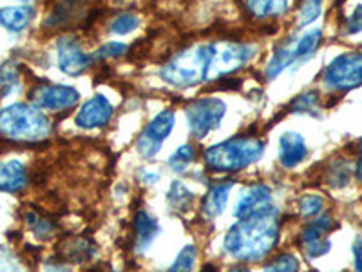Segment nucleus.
<instances>
[{
    "label": "nucleus",
    "instance_id": "1",
    "mask_svg": "<svg viewBox=\"0 0 362 272\" xmlns=\"http://www.w3.org/2000/svg\"><path fill=\"white\" fill-rule=\"evenodd\" d=\"M279 242L277 210L270 209L263 215L239 220L226 231L223 247L241 261H259Z\"/></svg>",
    "mask_w": 362,
    "mask_h": 272
},
{
    "label": "nucleus",
    "instance_id": "2",
    "mask_svg": "<svg viewBox=\"0 0 362 272\" xmlns=\"http://www.w3.org/2000/svg\"><path fill=\"white\" fill-rule=\"evenodd\" d=\"M212 53H214V44H199L180 51L161 67V80L177 89L198 86L209 79Z\"/></svg>",
    "mask_w": 362,
    "mask_h": 272
},
{
    "label": "nucleus",
    "instance_id": "3",
    "mask_svg": "<svg viewBox=\"0 0 362 272\" xmlns=\"http://www.w3.org/2000/svg\"><path fill=\"white\" fill-rule=\"evenodd\" d=\"M51 122L35 106L11 103L0 111V136L6 140L35 144L49 138Z\"/></svg>",
    "mask_w": 362,
    "mask_h": 272
},
{
    "label": "nucleus",
    "instance_id": "4",
    "mask_svg": "<svg viewBox=\"0 0 362 272\" xmlns=\"http://www.w3.org/2000/svg\"><path fill=\"white\" fill-rule=\"evenodd\" d=\"M264 153V142L257 136H235L230 140L209 147L203 160L209 169L218 173H235L261 160Z\"/></svg>",
    "mask_w": 362,
    "mask_h": 272
},
{
    "label": "nucleus",
    "instance_id": "5",
    "mask_svg": "<svg viewBox=\"0 0 362 272\" xmlns=\"http://www.w3.org/2000/svg\"><path fill=\"white\" fill-rule=\"evenodd\" d=\"M225 115L226 103L218 96H203V98L194 100L185 109L190 132L199 140L218 129Z\"/></svg>",
    "mask_w": 362,
    "mask_h": 272
},
{
    "label": "nucleus",
    "instance_id": "6",
    "mask_svg": "<svg viewBox=\"0 0 362 272\" xmlns=\"http://www.w3.org/2000/svg\"><path fill=\"white\" fill-rule=\"evenodd\" d=\"M257 55V47L241 42H223L214 44V53L210 60L209 79L219 80L225 74H232L243 66H247L252 58Z\"/></svg>",
    "mask_w": 362,
    "mask_h": 272
},
{
    "label": "nucleus",
    "instance_id": "7",
    "mask_svg": "<svg viewBox=\"0 0 362 272\" xmlns=\"http://www.w3.org/2000/svg\"><path fill=\"white\" fill-rule=\"evenodd\" d=\"M325 84L332 91H351L362 86V51L339 55L325 69Z\"/></svg>",
    "mask_w": 362,
    "mask_h": 272
},
{
    "label": "nucleus",
    "instance_id": "8",
    "mask_svg": "<svg viewBox=\"0 0 362 272\" xmlns=\"http://www.w3.org/2000/svg\"><path fill=\"white\" fill-rule=\"evenodd\" d=\"M174 124H176V115H174L173 109H165L160 115L154 116L136 142L138 154L144 158H153L154 154L160 153L163 142L173 132Z\"/></svg>",
    "mask_w": 362,
    "mask_h": 272
},
{
    "label": "nucleus",
    "instance_id": "9",
    "mask_svg": "<svg viewBox=\"0 0 362 272\" xmlns=\"http://www.w3.org/2000/svg\"><path fill=\"white\" fill-rule=\"evenodd\" d=\"M31 102L35 108L47 111H66L80 102L76 87L64 84H44L31 91Z\"/></svg>",
    "mask_w": 362,
    "mask_h": 272
},
{
    "label": "nucleus",
    "instance_id": "10",
    "mask_svg": "<svg viewBox=\"0 0 362 272\" xmlns=\"http://www.w3.org/2000/svg\"><path fill=\"white\" fill-rule=\"evenodd\" d=\"M58 67L67 76H80L90 66V57L73 37H62L57 44Z\"/></svg>",
    "mask_w": 362,
    "mask_h": 272
},
{
    "label": "nucleus",
    "instance_id": "11",
    "mask_svg": "<svg viewBox=\"0 0 362 272\" xmlns=\"http://www.w3.org/2000/svg\"><path fill=\"white\" fill-rule=\"evenodd\" d=\"M115 115V106L103 95L90 96L76 113V125L82 129H98L107 125Z\"/></svg>",
    "mask_w": 362,
    "mask_h": 272
},
{
    "label": "nucleus",
    "instance_id": "12",
    "mask_svg": "<svg viewBox=\"0 0 362 272\" xmlns=\"http://www.w3.org/2000/svg\"><path fill=\"white\" fill-rule=\"evenodd\" d=\"M272 207V191L268 186L263 183H257V186H252L250 189L245 191L243 196L239 198L238 205H235L234 215L235 218L243 220L250 218V216L263 215L268 212Z\"/></svg>",
    "mask_w": 362,
    "mask_h": 272
},
{
    "label": "nucleus",
    "instance_id": "13",
    "mask_svg": "<svg viewBox=\"0 0 362 272\" xmlns=\"http://www.w3.org/2000/svg\"><path fill=\"white\" fill-rule=\"evenodd\" d=\"M329 229H332V218L329 216H322V218L310 223L305 231H303V247H305L306 254L310 258H319V256L326 254L329 251L332 244L326 238Z\"/></svg>",
    "mask_w": 362,
    "mask_h": 272
},
{
    "label": "nucleus",
    "instance_id": "14",
    "mask_svg": "<svg viewBox=\"0 0 362 272\" xmlns=\"http://www.w3.org/2000/svg\"><path fill=\"white\" fill-rule=\"evenodd\" d=\"M306 154H308V149H306L303 135L296 131H286L281 135L279 162L283 167L292 169V167H296V165H299L300 162L305 160Z\"/></svg>",
    "mask_w": 362,
    "mask_h": 272
},
{
    "label": "nucleus",
    "instance_id": "15",
    "mask_svg": "<svg viewBox=\"0 0 362 272\" xmlns=\"http://www.w3.org/2000/svg\"><path fill=\"white\" fill-rule=\"evenodd\" d=\"M28 186V169L18 160H9L0 164V193H21Z\"/></svg>",
    "mask_w": 362,
    "mask_h": 272
},
{
    "label": "nucleus",
    "instance_id": "16",
    "mask_svg": "<svg viewBox=\"0 0 362 272\" xmlns=\"http://www.w3.org/2000/svg\"><path fill=\"white\" fill-rule=\"evenodd\" d=\"M160 232L158 220L148 215L147 210H140L134 216V247L138 252H144Z\"/></svg>",
    "mask_w": 362,
    "mask_h": 272
},
{
    "label": "nucleus",
    "instance_id": "17",
    "mask_svg": "<svg viewBox=\"0 0 362 272\" xmlns=\"http://www.w3.org/2000/svg\"><path fill=\"white\" fill-rule=\"evenodd\" d=\"M35 9L31 6H11L0 9V26L13 33L24 31L33 21Z\"/></svg>",
    "mask_w": 362,
    "mask_h": 272
},
{
    "label": "nucleus",
    "instance_id": "18",
    "mask_svg": "<svg viewBox=\"0 0 362 272\" xmlns=\"http://www.w3.org/2000/svg\"><path fill=\"white\" fill-rule=\"evenodd\" d=\"M96 249L86 238H71L64 239L60 245V260L71 261V264H83V261L90 260L95 256Z\"/></svg>",
    "mask_w": 362,
    "mask_h": 272
},
{
    "label": "nucleus",
    "instance_id": "19",
    "mask_svg": "<svg viewBox=\"0 0 362 272\" xmlns=\"http://www.w3.org/2000/svg\"><path fill=\"white\" fill-rule=\"evenodd\" d=\"M232 186H234L232 181H223V183H218V186H214L209 191V194L205 196L202 205L203 215H205L206 218H216V216H219L223 210H225L228 196H230Z\"/></svg>",
    "mask_w": 362,
    "mask_h": 272
},
{
    "label": "nucleus",
    "instance_id": "20",
    "mask_svg": "<svg viewBox=\"0 0 362 272\" xmlns=\"http://www.w3.org/2000/svg\"><path fill=\"white\" fill-rule=\"evenodd\" d=\"M292 64H296V55H293L292 42H288V44H284L283 47L274 51V55H272V58L267 64V69H264V76H267L268 80H274L276 76H279L286 67L292 66Z\"/></svg>",
    "mask_w": 362,
    "mask_h": 272
},
{
    "label": "nucleus",
    "instance_id": "21",
    "mask_svg": "<svg viewBox=\"0 0 362 272\" xmlns=\"http://www.w3.org/2000/svg\"><path fill=\"white\" fill-rule=\"evenodd\" d=\"M248 11L257 18L279 17L288 9V0H245Z\"/></svg>",
    "mask_w": 362,
    "mask_h": 272
},
{
    "label": "nucleus",
    "instance_id": "22",
    "mask_svg": "<svg viewBox=\"0 0 362 272\" xmlns=\"http://www.w3.org/2000/svg\"><path fill=\"white\" fill-rule=\"evenodd\" d=\"M321 38H322L321 29H310V31H306L300 38L292 40L293 55H296V64L308 60V58L317 51L319 44H321Z\"/></svg>",
    "mask_w": 362,
    "mask_h": 272
},
{
    "label": "nucleus",
    "instance_id": "23",
    "mask_svg": "<svg viewBox=\"0 0 362 272\" xmlns=\"http://www.w3.org/2000/svg\"><path fill=\"white\" fill-rule=\"evenodd\" d=\"M194 194L187 189L181 181H174L173 186H170L169 194H167V202L170 203V207L176 210H185L187 207L192 203Z\"/></svg>",
    "mask_w": 362,
    "mask_h": 272
},
{
    "label": "nucleus",
    "instance_id": "24",
    "mask_svg": "<svg viewBox=\"0 0 362 272\" xmlns=\"http://www.w3.org/2000/svg\"><path fill=\"white\" fill-rule=\"evenodd\" d=\"M196 260H198L196 247H194V245H187V247L181 249L177 258L174 260V264L165 272H192Z\"/></svg>",
    "mask_w": 362,
    "mask_h": 272
},
{
    "label": "nucleus",
    "instance_id": "25",
    "mask_svg": "<svg viewBox=\"0 0 362 272\" xmlns=\"http://www.w3.org/2000/svg\"><path fill=\"white\" fill-rule=\"evenodd\" d=\"M322 9V0H303L299 8V17H297V24L299 28H305V26L312 24L313 21H317V17L321 15Z\"/></svg>",
    "mask_w": 362,
    "mask_h": 272
},
{
    "label": "nucleus",
    "instance_id": "26",
    "mask_svg": "<svg viewBox=\"0 0 362 272\" xmlns=\"http://www.w3.org/2000/svg\"><path fill=\"white\" fill-rule=\"evenodd\" d=\"M21 82V74L15 64H4L0 66V91L2 95H11V91Z\"/></svg>",
    "mask_w": 362,
    "mask_h": 272
},
{
    "label": "nucleus",
    "instance_id": "27",
    "mask_svg": "<svg viewBox=\"0 0 362 272\" xmlns=\"http://www.w3.org/2000/svg\"><path fill=\"white\" fill-rule=\"evenodd\" d=\"M25 222H28L29 229L35 232V236H38V238L42 239L49 238V236L54 232L53 222L44 218V216L37 215V212H29V215L25 216Z\"/></svg>",
    "mask_w": 362,
    "mask_h": 272
},
{
    "label": "nucleus",
    "instance_id": "28",
    "mask_svg": "<svg viewBox=\"0 0 362 272\" xmlns=\"http://www.w3.org/2000/svg\"><path fill=\"white\" fill-rule=\"evenodd\" d=\"M140 26V17L134 13H122L111 24V31L115 35H129Z\"/></svg>",
    "mask_w": 362,
    "mask_h": 272
},
{
    "label": "nucleus",
    "instance_id": "29",
    "mask_svg": "<svg viewBox=\"0 0 362 272\" xmlns=\"http://www.w3.org/2000/svg\"><path fill=\"white\" fill-rule=\"evenodd\" d=\"M196 158V151H194V147L190 144H185V145H181V147H177L176 151L173 153V157L169 158V165H170V169L174 171H183L187 167V165L190 164V162Z\"/></svg>",
    "mask_w": 362,
    "mask_h": 272
},
{
    "label": "nucleus",
    "instance_id": "30",
    "mask_svg": "<svg viewBox=\"0 0 362 272\" xmlns=\"http://www.w3.org/2000/svg\"><path fill=\"white\" fill-rule=\"evenodd\" d=\"M299 260L296 256L286 252V254L277 256L276 260L270 261L263 272H299Z\"/></svg>",
    "mask_w": 362,
    "mask_h": 272
},
{
    "label": "nucleus",
    "instance_id": "31",
    "mask_svg": "<svg viewBox=\"0 0 362 272\" xmlns=\"http://www.w3.org/2000/svg\"><path fill=\"white\" fill-rule=\"evenodd\" d=\"M319 106V95L317 91H306L303 95L296 96L292 103H290V111L296 113H313V109Z\"/></svg>",
    "mask_w": 362,
    "mask_h": 272
},
{
    "label": "nucleus",
    "instance_id": "32",
    "mask_svg": "<svg viewBox=\"0 0 362 272\" xmlns=\"http://www.w3.org/2000/svg\"><path fill=\"white\" fill-rule=\"evenodd\" d=\"M322 209H325V200L321 196H317V194H306V196L299 200L300 215L306 216V218L319 216Z\"/></svg>",
    "mask_w": 362,
    "mask_h": 272
},
{
    "label": "nucleus",
    "instance_id": "33",
    "mask_svg": "<svg viewBox=\"0 0 362 272\" xmlns=\"http://www.w3.org/2000/svg\"><path fill=\"white\" fill-rule=\"evenodd\" d=\"M127 51V45L119 44V42H107V44H103L102 47L98 50V53H95V58H116L125 55Z\"/></svg>",
    "mask_w": 362,
    "mask_h": 272
},
{
    "label": "nucleus",
    "instance_id": "34",
    "mask_svg": "<svg viewBox=\"0 0 362 272\" xmlns=\"http://www.w3.org/2000/svg\"><path fill=\"white\" fill-rule=\"evenodd\" d=\"M346 33L348 35H357L362 33V4H358L354 9L350 17L346 18Z\"/></svg>",
    "mask_w": 362,
    "mask_h": 272
},
{
    "label": "nucleus",
    "instance_id": "35",
    "mask_svg": "<svg viewBox=\"0 0 362 272\" xmlns=\"http://www.w3.org/2000/svg\"><path fill=\"white\" fill-rule=\"evenodd\" d=\"M354 256H355V272H362V239L361 238L355 239Z\"/></svg>",
    "mask_w": 362,
    "mask_h": 272
},
{
    "label": "nucleus",
    "instance_id": "36",
    "mask_svg": "<svg viewBox=\"0 0 362 272\" xmlns=\"http://www.w3.org/2000/svg\"><path fill=\"white\" fill-rule=\"evenodd\" d=\"M355 174H357L358 180L362 181V157L358 158V162H357V169H355Z\"/></svg>",
    "mask_w": 362,
    "mask_h": 272
},
{
    "label": "nucleus",
    "instance_id": "37",
    "mask_svg": "<svg viewBox=\"0 0 362 272\" xmlns=\"http://www.w3.org/2000/svg\"><path fill=\"white\" fill-rule=\"evenodd\" d=\"M228 272H250V271H248L247 267H234L232 271H228Z\"/></svg>",
    "mask_w": 362,
    "mask_h": 272
},
{
    "label": "nucleus",
    "instance_id": "38",
    "mask_svg": "<svg viewBox=\"0 0 362 272\" xmlns=\"http://www.w3.org/2000/svg\"><path fill=\"white\" fill-rule=\"evenodd\" d=\"M358 153H361V157H362V140H361V144H358Z\"/></svg>",
    "mask_w": 362,
    "mask_h": 272
}]
</instances>
